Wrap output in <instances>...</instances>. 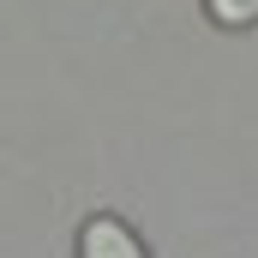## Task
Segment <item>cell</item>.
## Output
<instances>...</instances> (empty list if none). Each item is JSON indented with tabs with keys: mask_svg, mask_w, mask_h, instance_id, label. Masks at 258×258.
<instances>
[{
	"mask_svg": "<svg viewBox=\"0 0 258 258\" xmlns=\"http://www.w3.org/2000/svg\"><path fill=\"white\" fill-rule=\"evenodd\" d=\"M204 12H210L222 30H246V24H258V0H204Z\"/></svg>",
	"mask_w": 258,
	"mask_h": 258,
	"instance_id": "cell-2",
	"label": "cell"
},
{
	"mask_svg": "<svg viewBox=\"0 0 258 258\" xmlns=\"http://www.w3.org/2000/svg\"><path fill=\"white\" fill-rule=\"evenodd\" d=\"M78 258H150L144 252V240L132 234L120 216H90L84 228H78Z\"/></svg>",
	"mask_w": 258,
	"mask_h": 258,
	"instance_id": "cell-1",
	"label": "cell"
}]
</instances>
